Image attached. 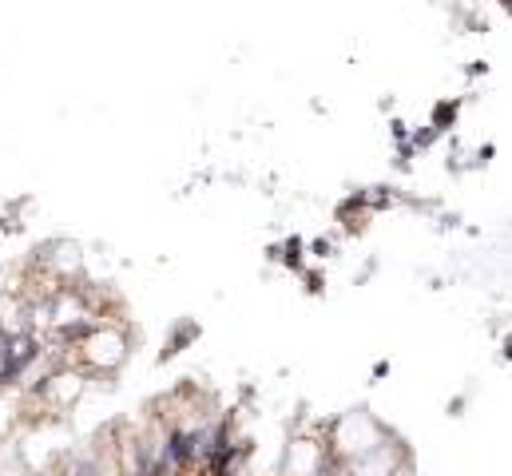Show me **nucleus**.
Returning a JSON list of instances; mask_svg holds the SVG:
<instances>
[{
  "label": "nucleus",
  "instance_id": "7ed1b4c3",
  "mask_svg": "<svg viewBox=\"0 0 512 476\" xmlns=\"http://www.w3.org/2000/svg\"><path fill=\"white\" fill-rule=\"evenodd\" d=\"M322 461H326L322 445H314V441H290V449H286V476H318L322 473Z\"/></svg>",
  "mask_w": 512,
  "mask_h": 476
},
{
  "label": "nucleus",
  "instance_id": "423d86ee",
  "mask_svg": "<svg viewBox=\"0 0 512 476\" xmlns=\"http://www.w3.org/2000/svg\"><path fill=\"white\" fill-rule=\"evenodd\" d=\"M393 476H413V473H405V469H397V473H393Z\"/></svg>",
  "mask_w": 512,
  "mask_h": 476
},
{
  "label": "nucleus",
  "instance_id": "f03ea898",
  "mask_svg": "<svg viewBox=\"0 0 512 476\" xmlns=\"http://www.w3.org/2000/svg\"><path fill=\"white\" fill-rule=\"evenodd\" d=\"M80 354H84V361H88L92 369H116V365L128 357V342H124L116 330H96V334L84 338Z\"/></svg>",
  "mask_w": 512,
  "mask_h": 476
},
{
  "label": "nucleus",
  "instance_id": "39448f33",
  "mask_svg": "<svg viewBox=\"0 0 512 476\" xmlns=\"http://www.w3.org/2000/svg\"><path fill=\"white\" fill-rule=\"evenodd\" d=\"M48 393L56 397V405H68V401H76V393H80V377H72V373L52 377V381H48Z\"/></svg>",
  "mask_w": 512,
  "mask_h": 476
},
{
  "label": "nucleus",
  "instance_id": "20e7f679",
  "mask_svg": "<svg viewBox=\"0 0 512 476\" xmlns=\"http://www.w3.org/2000/svg\"><path fill=\"white\" fill-rule=\"evenodd\" d=\"M397 465H401V453H397L393 441H385L374 453H366V457L354 461V476H393Z\"/></svg>",
  "mask_w": 512,
  "mask_h": 476
},
{
  "label": "nucleus",
  "instance_id": "f257e3e1",
  "mask_svg": "<svg viewBox=\"0 0 512 476\" xmlns=\"http://www.w3.org/2000/svg\"><path fill=\"white\" fill-rule=\"evenodd\" d=\"M378 445H385V433L370 413H350L334 429V449L346 453V457H354V461L366 457V453H374Z\"/></svg>",
  "mask_w": 512,
  "mask_h": 476
}]
</instances>
